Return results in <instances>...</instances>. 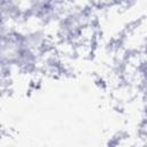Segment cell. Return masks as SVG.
<instances>
[{
    "label": "cell",
    "instance_id": "2",
    "mask_svg": "<svg viewBox=\"0 0 147 147\" xmlns=\"http://www.w3.org/2000/svg\"><path fill=\"white\" fill-rule=\"evenodd\" d=\"M137 78H138V87L145 98L147 96V59L140 62L138 67Z\"/></svg>",
    "mask_w": 147,
    "mask_h": 147
},
{
    "label": "cell",
    "instance_id": "3",
    "mask_svg": "<svg viewBox=\"0 0 147 147\" xmlns=\"http://www.w3.org/2000/svg\"><path fill=\"white\" fill-rule=\"evenodd\" d=\"M111 147H147V144H129V145H123V144H115Z\"/></svg>",
    "mask_w": 147,
    "mask_h": 147
},
{
    "label": "cell",
    "instance_id": "1",
    "mask_svg": "<svg viewBox=\"0 0 147 147\" xmlns=\"http://www.w3.org/2000/svg\"><path fill=\"white\" fill-rule=\"evenodd\" d=\"M90 20L88 9L85 8H70L64 10L60 16V36L64 40H75L77 39L84 28H86Z\"/></svg>",
    "mask_w": 147,
    "mask_h": 147
}]
</instances>
